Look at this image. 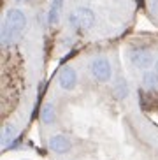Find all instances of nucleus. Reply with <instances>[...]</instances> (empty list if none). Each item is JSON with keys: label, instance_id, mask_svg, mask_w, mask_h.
I'll list each match as a JSON object with an SVG mask.
<instances>
[{"label": "nucleus", "instance_id": "nucleus-1", "mask_svg": "<svg viewBox=\"0 0 158 160\" xmlns=\"http://www.w3.org/2000/svg\"><path fill=\"white\" fill-rule=\"evenodd\" d=\"M28 27L21 7H9L2 21V150L7 151L28 130L44 93L41 53L19 48V33Z\"/></svg>", "mask_w": 158, "mask_h": 160}, {"label": "nucleus", "instance_id": "nucleus-2", "mask_svg": "<svg viewBox=\"0 0 158 160\" xmlns=\"http://www.w3.org/2000/svg\"><path fill=\"white\" fill-rule=\"evenodd\" d=\"M146 9L153 18V21L158 25V0H146Z\"/></svg>", "mask_w": 158, "mask_h": 160}, {"label": "nucleus", "instance_id": "nucleus-3", "mask_svg": "<svg viewBox=\"0 0 158 160\" xmlns=\"http://www.w3.org/2000/svg\"><path fill=\"white\" fill-rule=\"evenodd\" d=\"M14 2H16V4H30L32 0H14Z\"/></svg>", "mask_w": 158, "mask_h": 160}, {"label": "nucleus", "instance_id": "nucleus-4", "mask_svg": "<svg viewBox=\"0 0 158 160\" xmlns=\"http://www.w3.org/2000/svg\"><path fill=\"white\" fill-rule=\"evenodd\" d=\"M21 160H28V158H21Z\"/></svg>", "mask_w": 158, "mask_h": 160}]
</instances>
